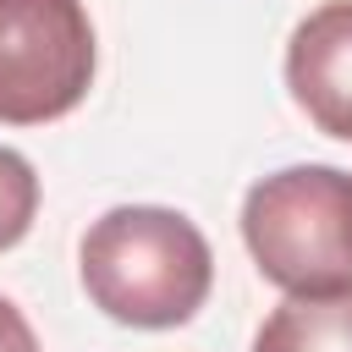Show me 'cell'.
I'll list each match as a JSON object with an SVG mask.
<instances>
[{
	"label": "cell",
	"mask_w": 352,
	"mask_h": 352,
	"mask_svg": "<svg viewBox=\"0 0 352 352\" xmlns=\"http://www.w3.org/2000/svg\"><path fill=\"white\" fill-rule=\"evenodd\" d=\"M77 280L104 319L132 330H176L209 302L214 253L182 209L116 204L82 231Z\"/></svg>",
	"instance_id": "obj_1"
},
{
	"label": "cell",
	"mask_w": 352,
	"mask_h": 352,
	"mask_svg": "<svg viewBox=\"0 0 352 352\" xmlns=\"http://www.w3.org/2000/svg\"><path fill=\"white\" fill-rule=\"evenodd\" d=\"M242 242L286 297L352 292V170L286 165L248 187Z\"/></svg>",
	"instance_id": "obj_2"
},
{
	"label": "cell",
	"mask_w": 352,
	"mask_h": 352,
	"mask_svg": "<svg viewBox=\"0 0 352 352\" xmlns=\"http://www.w3.org/2000/svg\"><path fill=\"white\" fill-rule=\"evenodd\" d=\"M94 22L82 0H0V121L44 126L94 88Z\"/></svg>",
	"instance_id": "obj_3"
},
{
	"label": "cell",
	"mask_w": 352,
	"mask_h": 352,
	"mask_svg": "<svg viewBox=\"0 0 352 352\" xmlns=\"http://www.w3.org/2000/svg\"><path fill=\"white\" fill-rule=\"evenodd\" d=\"M286 88L324 138L352 143V0H324L292 28Z\"/></svg>",
	"instance_id": "obj_4"
},
{
	"label": "cell",
	"mask_w": 352,
	"mask_h": 352,
	"mask_svg": "<svg viewBox=\"0 0 352 352\" xmlns=\"http://www.w3.org/2000/svg\"><path fill=\"white\" fill-rule=\"evenodd\" d=\"M253 352H352V292L286 297L258 324Z\"/></svg>",
	"instance_id": "obj_5"
},
{
	"label": "cell",
	"mask_w": 352,
	"mask_h": 352,
	"mask_svg": "<svg viewBox=\"0 0 352 352\" xmlns=\"http://www.w3.org/2000/svg\"><path fill=\"white\" fill-rule=\"evenodd\" d=\"M33 214H38V176L16 148L0 143V253L33 231Z\"/></svg>",
	"instance_id": "obj_6"
},
{
	"label": "cell",
	"mask_w": 352,
	"mask_h": 352,
	"mask_svg": "<svg viewBox=\"0 0 352 352\" xmlns=\"http://www.w3.org/2000/svg\"><path fill=\"white\" fill-rule=\"evenodd\" d=\"M0 352H38V336L11 297H0Z\"/></svg>",
	"instance_id": "obj_7"
}]
</instances>
